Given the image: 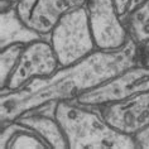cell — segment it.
<instances>
[{"label": "cell", "instance_id": "1", "mask_svg": "<svg viewBox=\"0 0 149 149\" xmlns=\"http://www.w3.org/2000/svg\"><path fill=\"white\" fill-rule=\"evenodd\" d=\"M134 65H138V43L132 38L119 49H97L81 61L61 66L48 76L33 79L17 90L1 92L0 121H13L48 104L73 101Z\"/></svg>", "mask_w": 149, "mask_h": 149}, {"label": "cell", "instance_id": "2", "mask_svg": "<svg viewBox=\"0 0 149 149\" xmlns=\"http://www.w3.org/2000/svg\"><path fill=\"white\" fill-rule=\"evenodd\" d=\"M57 119L68 143V149H136L132 135L113 128L95 106L77 101L57 102Z\"/></svg>", "mask_w": 149, "mask_h": 149}, {"label": "cell", "instance_id": "3", "mask_svg": "<svg viewBox=\"0 0 149 149\" xmlns=\"http://www.w3.org/2000/svg\"><path fill=\"white\" fill-rule=\"evenodd\" d=\"M48 39L61 66L72 65L97 51L85 6L65 14L56 23Z\"/></svg>", "mask_w": 149, "mask_h": 149}, {"label": "cell", "instance_id": "4", "mask_svg": "<svg viewBox=\"0 0 149 149\" xmlns=\"http://www.w3.org/2000/svg\"><path fill=\"white\" fill-rule=\"evenodd\" d=\"M85 8L97 49H119L129 42L130 34L114 0H87Z\"/></svg>", "mask_w": 149, "mask_h": 149}, {"label": "cell", "instance_id": "5", "mask_svg": "<svg viewBox=\"0 0 149 149\" xmlns=\"http://www.w3.org/2000/svg\"><path fill=\"white\" fill-rule=\"evenodd\" d=\"M147 91H149V66L134 65L102 85L85 92L74 101L99 107Z\"/></svg>", "mask_w": 149, "mask_h": 149}, {"label": "cell", "instance_id": "6", "mask_svg": "<svg viewBox=\"0 0 149 149\" xmlns=\"http://www.w3.org/2000/svg\"><path fill=\"white\" fill-rule=\"evenodd\" d=\"M59 65L49 39L42 38L25 46L13 74L1 92L13 91L37 77H44L58 70Z\"/></svg>", "mask_w": 149, "mask_h": 149}, {"label": "cell", "instance_id": "7", "mask_svg": "<svg viewBox=\"0 0 149 149\" xmlns=\"http://www.w3.org/2000/svg\"><path fill=\"white\" fill-rule=\"evenodd\" d=\"M86 3L87 0H19L15 9L28 27L48 37L65 14L82 8Z\"/></svg>", "mask_w": 149, "mask_h": 149}, {"label": "cell", "instance_id": "8", "mask_svg": "<svg viewBox=\"0 0 149 149\" xmlns=\"http://www.w3.org/2000/svg\"><path fill=\"white\" fill-rule=\"evenodd\" d=\"M97 109L113 128L133 136L136 132L149 125V91L121 101L106 104Z\"/></svg>", "mask_w": 149, "mask_h": 149}, {"label": "cell", "instance_id": "9", "mask_svg": "<svg viewBox=\"0 0 149 149\" xmlns=\"http://www.w3.org/2000/svg\"><path fill=\"white\" fill-rule=\"evenodd\" d=\"M42 38H47V37L28 27L19 17L15 6L6 10H1V14H0V48L17 43L28 44Z\"/></svg>", "mask_w": 149, "mask_h": 149}, {"label": "cell", "instance_id": "10", "mask_svg": "<svg viewBox=\"0 0 149 149\" xmlns=\"http://www.w3.org/2000/svg\"><path fill=\"white\" fill-rule=\"evenodd\" d=\"M15 120L23 123L32 128L44 139L51 149H67L68 143L65 136V133L52 114L40 113V111H31L22 115Z\"/></svg>", "mask_w": 149, "mask_h": 149}, {"label": "cell", "instance_id": "11", "mask_svg": "<svg viewBox=\"0 0 149 149\" xmlns=\"http://www.w3.org/2000/svg\"><path fill=\"white\" fill-rule=\"evenodd\" d=\"M0 143L1 149H51L38 133L18 120L1 124Z\"/></svg>", "mask_w": 149, "mask_h": 149}, {"label": "cell", "instance_id": "12", "mask_svg": "<svg viewBox=\"0 0 149 149\" xmlns=\"http://www.w3.org/2000/svg\"><path fill=\"white\" fill-rule=\"evenodd\" d=\"M130 38L136 43L149 39V0L141 3L124 17Z\"/></svg>", "mask_w": 149, "mask_h": 149}, {"label": "cell", "instance_id": "13", "mask_svg": "<svg viewBox=\"0 0 149 149\" xmlns=\"http://www.w3.org/2000/svg\"><path fill=\"white\" fill-rule=\"evenodd\" d=\"M27 44L17 43L0 48V90L5 88Z\"/></svg>", "mask_w": 149, "mask_h": 149}, {"label": "cell", "instance_id": "14", "mask_svg": "<svg viewBox=\"0 0 149 149\" xmlns=\"http://www.w3.org/2000/svg\"><path fill=\"white\" fill-rule=\"evenodd\" d=\"M136 149H149V125L144 126L133 135Z\"/></svg>", "mask_w": 149, "mask_h": 149}, {"label": "cell", "instance_id": "15", "mask_svg": "<svg viewBox=\"0 0 149 149\" xmlns=\"http://www.w3.org/2000/svg\"><path fill=\"white\" fill-rule=\"evenodd\" d=\"M138 65L149 66V39L138 43Z\"/></svg>", "mask_w": 149, "mask_h": 149}, {"label": "cell", "instance_id": "16", "mask_svg": "<svg viewBox=\"0 0 149 149\" xmlns=\"http://www.w3.org/2000/svg\"><path fill=\"white\" fill-rule=\"evenodd\" d=\"M115 8H116L119 15H121L124 18L126 14L129 13V8L132 4V0H114Z\"/></svg>", "mask_w": 149, "mask_h": 149}, {"label": "cell", "instance_id": "17", "mask_svg": "<svg viewBox=\"0 0 149 149\" xmlns=\"http://www.w3.org/2000/svg\"><path fill=\"white\" fill-rule=\"evenodd\" d=\"M19 0H1V10H6L17 5Z\"/></svg>", "mask_w": 149, "mask_h": 149}, {"label": "cell", "instance_id": "18", "mask_svg": "<svg viewBox=\"0 0 149 149\" xmlns=\"http://www.w3.org/2000/svg\"><path fill=\"white\" fill-rule=\"evenodd\" d=\"M144 1H147V0H132V4H130V8H129V13L132 12L133 9H135L136 6H139L141 3H144ZM128 13V14H129Z\"/></svg>", "mask_w": 149, "mask_h": 149}]
</instances>
